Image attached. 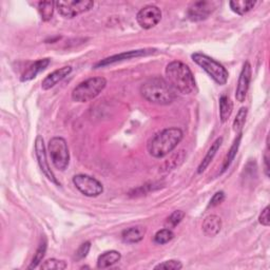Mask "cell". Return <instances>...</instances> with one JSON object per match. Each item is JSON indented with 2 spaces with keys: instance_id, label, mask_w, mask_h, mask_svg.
<instances>
[{
  "instance_id": "cell-6",
  "label": "cell",
  "mask_w": 270,
  "mask_h": 270,
  "mask_svg": "<svg viewBox=\"0 0 270 270\" xmlns=\"http://www.w3.org/2000/svg\"><path fill=\"white\" fill-rule=\"evenodd\" d=\"M48 152L53 165L55 166L56 169L64 171L68 168L70 161V152L65 138L59 136L51 138L48 145Z\"/></svg>"
},
{
  "instance_id": "cell-28",
  "label": "cell",
  "mask_w": 270,
  "mask_h": 270,
  "mask_svg": "<svg viewBox=\"0 0 270 270\" xmlns=\"http://www.w3.org/2000/svg\"><path fill=\"white\" fill-rule=\"evenodd\" d=\"M67 263L63 260L49 259L41 264L40 268L44 270H64L67 268Z\"/></svg>"
},
{
  "instance_id": "cell-10",
  "label": "cell",
  "mask_w": 270,
  "mask_h": 270,
  "mask_svg": "<svg viewBox=\"0 0 270 270\" xmlns=\"http://www.w3.org/2000/svg\"><path fill=\"white\" fill-rule=\"evenodd\" d=\"M161 19V11L156 6H146L137 13L136 22L141 29L150 30Z\"/></svg>"
},
{
  "instance_id": "cell-12",
  "label": "cell",
  "mask_w": 270,
  "mask_h": 270,
  "mask_svg": "<svg viewBox=\"0 0 270 270\" xmlns=\"http://www.w3.org/2000/svg\"><path fill=\"white\" fill-rule=\"evenodd\" d=\"M154 51H155L154 49H141V50H132V51L123 52L120 54H116V55L107 57V58L98 61L95 65V68H103V67H108L110 65L120 63L123 60H129V59H133V58L141 57V56H146V55H149V54L153 53Z\"/></svg>"
},
{
  "instance_id": "cell-16",
  "label": "cell",
  "mask_w": 270,
  "mask_h": 270,
  "mask_svg": "<svg viewBox=\"0 0 270 270\" xmlns=\"http://www.w3.org/2000/svg\"><path fill=\"white\" fill-rule=\"evenodd\" d=\"M146 235V229L140 226L131 227L122 231L121 239L124 243L128 244H135L140 242Z\"/></svg>"
},
{
  "instance_id": "cell-14",
  "label": "cell",
  "mask_w": 270,
  "mask_h": 270,
  "mask_svg": "<svg viewBox=\"0 0 270 270\" xmlns=\"http://www.w3.org/2000/svg\"><path fill=\"white\" fill-rule=\"evenodd\" d=\"M72 67L66 66L58 70H55L52 73H50L41 82V88L44 90H49L53 87H55L58 82L64 80L68 75L71 74Z\"/></svg>"
},
{
  "instance_id": "cell-17",
  "label": "cell",
  "mask_w": 270,
  "mask_h": 270,
  "mask_svg": "<svg viewBox=\"0 0 270 270\" xmlns=\"http://www.w3.org/2000/svg\"><path fill=\"white\" fill-rule=\"evenodd\" d=\"M50 63H51V60L49 58H44V59H39L37 61H35L34 64H32L28 68V70L23 74L20 80L22 81L32 80L33 78H35L36 76H37V74L40 73L41 71L47 69V67L50 65Z\"/></svg>"
},
{
  "instance_id": "cell-33",
  "label": "cell",
  "mask_w": 270,
  "mask_h": 270,
  "mask_svg": "<svg viewBox=\"0 0 270 270\" xmlns=\"http://www.w3.org/2000/svg\"><path fill=\"white\" fill-rule=\"evenodd\" d=\"M259 222L265 227H268L270 225V219H269V207L267 206L259 217Z\"/></svg>"
},
{
  "instance_id": "cell-34",
  "label": "cell",
  "mask_w": 270,
  "mask_h": 270,
  "mask_svg": "<svg viewBox=\"0 0 270 270\" xmlns=\"http://www.w3.org/2000/svg\"><path fill=\"white\" fill-rule=\"evenodd\" d=\"M268 151H269V148H267L266 153L264 155V172H265V175L267 177L269 176V155H268Z\"/></svg>"
},
{
  "instance_id": "cell-11",
  "label": "cell",
  "mask_w": 270,
  "mask_h": 270,
  "mask_svg": "<svg viewBox=\"0 0 270 270\" xmlns=\"http://www.w3.org/2000/svg\"><path fill=\"white\" fill-rule=\"evenodd\" d=\"M220 6L219 2H197L190 6L188 17L192 22H201L206 19Z\"/></svg>"
},
{
  "instance_id": "cell-15",
  "label": "cell",
  "mask_w": 270,
  "mask_h": 270,
  "mask_svg": "<svg viewBox=\"0 0 270 270\" xmlns=\"http://www.w3.org/2000/svg\"><path fill=\"white\" fill-rule=\"evenodd\" d=\"M202 228L205 236L213 238L215 236H218L222 229V220L220 217H218V215L215 214L208 215L203 222Z\"/></svg>"
},
{
  "instance_id": "cell-20",
  "label": "cell",
  "mask_w": 270,
  "mask_h": 270,
  "mask_svg": "<svg viewBox=\"0 0 270 270\" xmlns=\"http://www.w3.org/2000/svg\"><path fill=\"white\" fill-rule=\"evenodd\" d=\"M242 137H243L242 132L241 133H238V136L236 137L235 140H233L232 145H231V147H230V149H229V151H228V153H227V155H226V157L224 159V163H223V166H222L221 173H224L230 167V165L232 164V161L235 160L236 155H237V153L239 151V148H240V143H241Z\"/></svg>"
},
{
  "instance_id": "cell-9",
  "label": "cell",
  "mask_w": 270,
  "mask_h": 270,
  "mask_svg": "<svg viewBox=\"0 0 270 270\" xmlns=\"http://www.w3.org/2000/svg\"><path fill=\"white\" fill-rule=\"evenodd\" d=\"M35 155L36 158H37V163L43 171V173L45 174V176L49 179L50 182H52L53 184H55L57 186H59V183L57 181V178L54 175L53 171L51 170V167L49 165V161L47 158V151H46V146H45V141L44 138L38 135L35 139Z\"/></svg>"
},
{
  "instance_id": "cell-13",
  "label": "cell",
  "mask_w": 270,
  "mask_h": 270,
  "mask_svg": "<svg viewBox=\"0 0 270 270\" xmlns=\"http://www.w3.org/2000/svg\"><path fill=\"white\" fill-rule=\"evenodd\" d=\"M251 76H253V70H251V65L249 61H246L242 68L241 74L239 76V81L236 90V98L238 101L243 102L246 98L247 92L249 90Z\"/></svg>"
},
{
  "instance_id": "cell-18",
  "label": "cell",
  "mask_w": 270,
  "mask_h": 270,
  "mask_svg": "<svg viewBox=\"0 0 270 270\" xmlns=\"http://www.w3.org/2000/svg\"><path fill=\"white\" fill-rule=\"evenodd\" d=\"M222 142H223V138L222 137H219V138H217L213 141V143L211 145V147L209 148L207 154L205 155V157L201 161L199 168H197V173H203L207 169V167L211 164V161L213 160L214 156L217 155V152L219 151V149H220V147L222 145Z\"/></svg>"
},
{
  "instance_id": "cell-1",
  "label": "cell",
  "mask_w": 270,
  "mask_h": 270,
  "mask_svg": "<svg viewBox=\"0 0 270 270\" xmlns=\"http://www.w3.org/2000/svg\"><path fill=\"white\" fill-rule=\"evenodd\" d=\"M140 94L146 100L166 106L176 98V91L163 77L154 76L147 79L140 86Z\"/></svg>"
},
{
  "instance_id": "cell-26",
  "label": "cell",
  "mask_w": 270,
  "mask_h": 270,
  "mask_svg": "<svg viewBox=\"0 0 270 270\" xmlns=\"http://www.w3.org/2000/svg\"><path fill=\"white\" fill-rule=\"evenodd\" d=\"M173 238H174V233L172 232V230L166 228V229H161L155 233L154 242L159 245H164L170 242Z\"/></svg>"
},
{
  "instance_id": "cell-4",
  "label": "cell",
  "mask_w": 270,
  "mask_h": 270,
  "mask_svg": "<svg viewBox=\"0 0 270 270\" xmlns=\"http://www.w3.org/2000/svg\"><path fill=\"white\" fill-rule=\"evenodd\" d=\"M107 86L105 77L89 78L77 85L72 91V99L76 102H88L97 97Z\"/></svg>"
},
{
  "instance_id": "cell-21",
  "label": "cell",
  "mask_w": 270,
  "mask_h": 270,
  "mask_svg": "<svg viewBox=\"0 0 270 270\" xmlns=\"http://www.w3.org/2000/svg\"><path fill=\"white\" fill-rule=\"evenodd\" d=\"M256 4V2H250V0H233L229 3V6L230 9L238 15H245L255 8Z\"/></svg>"
},
{
  "instance_id": "cell-3",
  "label": "cell",
  "mask_w": 270,
  "mask_h": 270,
  "mask_svg": "<svg viewBox=\"0 0 270 270\" xmlns=\"http://www.w3.org/2000/svg\"><path fill=\"white\" fill-rule=\"evenodd\" d=\"M167 81L175 91L182 94H191L195 90V79L190 68L182 61H171L166 67Z\"/></svg>"
},
{
  "instance_id": "cell-5",
  "label": "cell",
  "mask_w": 270,
  "mask_h": 270,
  "mask_svg": "<svg viewBox=\"0 0 270 270\" xmlns=\"http://www.w3.org/2000/svg\"><path fill=\"white\" fill-rule=\"evenodd\" d=\"M191 57L192 60L199 65L215 82L221 86L227 82L229 74L222 64L202 53H194Z\"/></svg>"
},
{
  "instance_id": "cell-19",
  "label": "cell",
  "mask_w": 270,
  "mask_h": 270,
  "mask_svg": "<svg viewBox=\"0 0 270 270\" xmlns=\"http://www.w3.org/2000/svg\"><path fill=\"white\" fill-rule=\"evenodd\" d=\"M121 259V255L116 250H110L106 251V253L101 254L98 257L97 260V267L99 269H105L108 267H111L117 262H119Z\"/></svg>"
},
{
  "instance_id": "cell-8",
  "label": "cell",
  "mask_w": 270,
  "mask_h": 270,
  "mask_svg": "<svg viewBox=\"0 0 270 270\" xmlns=\"http://www.w3.org/2000/svg\"><path fill=\"white\" fill-rule=\"evenodd\" d=\"M73 184L79 192L89 197H96L103 192V186L98 179L87 174L75 175Z\"/></svg>"
},
{
  "instance_id": "cell-32",
  "label": "cell",
  "mask_w": 270,
  "mask_h": 270,
  "mask_svg": "<svg viewBox=\"0 0 270 270\" xmlns=\"http://www.w3.org/2000/svg\"><path fill=\"white\" fill-rule=\"evenodd\" d=\"M224 200H225V193L223 191H219V192H217L212 196V199L210 200V203H209L208 207L218 206L221 203H223Z\"/></svg>"
},
{
  "instance_id": "cell-22",
  "label": "cell",
  "mask_w": 270,
  "mask_h": 270,
  "mask_svg": "<svg viewBox=\"0 0 270 270\" xmlns=\"http://www.w3.org/2000/svg\"><path fill=\"white\" fill-rule=\"evenodd\" d=\"M186 157V151L185 150H179L175 154H173L169 159H167L164 165L161 166V169L165 170L166 172L174 170L176 167L181 165Z\"/></svg>"
},
{
  "instance_id": "cell-31",
  "label": "cell",
  "mask_w": 270,
  "mask_h": 270,
  "mask_svg": "<svg viewBox=\"0 0 270 270\" xmlns=\"http://www.w3.org/2000/svg\"><path fill=\"white\" fill-rule=\"evenodd\" d=\"M90 249H91V243L90 242H86V243L81 244L80 247L77 249V251L75 253V260L80 261V260L85 259L88 256Z\"/></svg>"
},
{
  "instance_id": "cell-7",
  "label": "cell",
  "mask_w": 270,
  "mask_h": 270,
  "mask_svg": "<svg viewBox=\"0 0 270 270\" xmlns=\"http://www.w3.org/2000/svg\"><path fill=\"white\" fill-rule=\"evenodd\" d=\"M56 9L64 18H74L84 14L94 7L91 0H59L55 3Z\"/></svg>"
},
{
  "instance_id": "cell-27",
  "label": "cell",
  "mask_w": 270,
  "mask_h": 270,
  "mask_svg": "<svg viewBox=\"0 0 270 270\" xmlns=\"http://www.w3.org/2000/svg\"><path fill=\"white\" fill-rule=\"evenodd\" d=\"M247 113L248 110L247 108L243 107L239 110L235 120H233V130H235L237 133H241V130L243 129L245 121H246V117H247Z\"/></svg>"
},
{
  "instance_id": "cell-29",
  "label": "cell",
  "mask_w": 270,
  "mask_h": 270,
  "mask_svg": "<svg viewBox=\"0 0 270 270\" xmlns=\"http://www.w3.org/2000/svg\"><path fill=\"white\" fill-rule=\"evenodd\" d=\"M184 218H185V213L182 210H176L173 213H171L170 217L167 219L166 224L168 227L174 228L183 221Z\"/></svg>"
},
{
  "instance_id": "cell-23",
  "label": "cell",
  "mask_w": 270,
  "mask_h": 270,
  "mask_svg": "<svg viewBox=\"0 0 270 270\" xmlns=\"http://www.w3.org/2000/svg\"><path fill=\"white\" fill-rule=\"evenodd\" d=\"M232 110H233V103L231 99L226 95H222L220 97V118L222 122H226L229 119Z\"/></svg>"
},
{
  "instance_id": "cell-2",
  "label": "cell",
  "mask_w": 270,
  "mask_h": 270,
  "mask_svg": "<svg viewBox=\"0 0 270 270\" xmlns=\"http://www.w3.org/2000/svg\"><path fill=\"white\" fill-rule=\"evenodd\" d=\"M184 138V132L179 128H167L154 135L147 146L148 152L155 158H161L171 153Z\"/></svg>"
},
{
  "instance_id": "cell-30",
  "label": "cell",
  "mask_w": 270,
  "mask_h": 270,
  "mask_svg": "<svg viewBox=\"0 0 270 270\" xmlns=\"http://www.w3.org/2000/svg\"><path fill=\"white\" fill-rule=\"evenodd\" d=\"M183 268L182 262L177 260H169L160 263L154 267V269H166V270H179Z\"/></svg>"
},
{
  "instance_id": "cell-25",
  "label": "cell",
  "mask_w": 270,
  "mask_h": 270,
  "mask_svg": "<svg viewBox=\"0 0 270 270\" xmlns=\"http://www.w3.org/2000/svg\"><path fill=\"white\" fill-rule=\"evenodd\" d=\"M46 251H47V241H46V239H44V240H41L37 250H36L34 258L31 262V265L29 266V269H34V268L39 266V264L43 262V260L46 256Z\"/></svg>"
},
{
  "instance_id": "cell-24",
  "label": "cell",
  "mask_w": 270,
  "mask_h": 270,
  "mask_svg": "<svg viewBox=\"0 0 270 270\" xmlns=\"http://www.w3.org/2000/svg\"><path fill=\"white\" fill-rule=\"evenodd\" d=\"M55 3L54 2H40L38 4V12L44 22H49L53 17Z\"/></svg>"
}]
</instances>
